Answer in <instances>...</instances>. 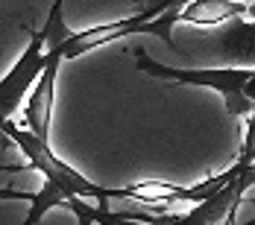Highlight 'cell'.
Returning a JSON list of instances; mask_svg holds the SVG:
<instances>
[{"label":"cell","instance_id":"obj_6","mask_svg":"<svg viewBox=\"0 0 255 225\" xmlns=\"http://www.w3.org/2000/svg\"><path fill=\"white\" fill-rule=\"evenodd\" d=\"M65 62V47L47 50V71L35 82L32 94L26 97L24 108V126L29 132H35L38 138L50 141V120H53V102H56V79H59V68Z\"/></svg>","mask_w":255,"mask_h":225},{"label":"cell","instance_id":"obj_4","mask_svg":"<svg viewBox=\"0 0 255 225\" xmlns=\"http://www.w3.org/2000/svg\"><path fill=\"white\" fill-rule=\"evenodd\" d=\"M179 15H182V12H167V15H158V18H147L144 12H138V15L124 18V21H115V24L94 26V29H85V32H74V35L65 41V59H77V56L94 50V47H100V44L127 38V35H155V38H161L167 47H176V41H173V26L179 24Z\"/></svg>","mask_w":255,"mask_h":225},{"label":"cell","instance_id":"obj_9","mask_svg":"<svg viewBox=\"0 0 255 225\" xmlns=\"http://www.w3.org/2000/svg\"><path fill=\"white\" fill-rule=\"evenodd\" d=\"M68 208L77 214L79 225H121L115 220V214L109 211V199H100L97 205H88L82 196H71L68 199Z\"/></svg>","mask_w":255,"mask_h":225},{"label":"cell","instance_id":"obj_3","mask_svg":"<svg viewBox=\"0 0 255 225\" xmlns=\"http://www.w3.org/2000/svg\"><path fill=\"white\" fill-rule=\"evenodd\" d=\"M255 184V167L241 173L235 181H229L223 190H217L211 199L194 205L188 214L176 217H153V214H115V220L121 225H226L232 214H238L241 202L247 196V190Z\"/></svg>","mask_w":255,"mask_h":225},{"label":"cell","instance_id":"obj_2","mask_svg":"<svg viewBox=\"0 0 255 225\" xmlns=\"http://www.w3.org/2000/svg\"><path fill=\"white\" fill-rule=\"evenodd\" d=\"M0 129H3V135H6L12 144H18V150L24 152V158L29 161V167L38 170V173H44V178L53 181L56 187H62L68 199H71V196H82V199H94V202H100V199H129V187L127 190H109V187H100V184L88 181L85 175L77 173L71 164H65V161L50 150V141L38 138V135L29 132L26 126H15L12 117L0 120Z\"/></svg>","mask_w":255,"mask_h":225},{"label":"cell","instance_id":"obj_7","mask_svg":"<svg viewBox=\"0 0 255 225\" xmlns=\"http://www.w3.org/2000/svg\"><path fill=\"white\" fill-rule=\"evenodd\" d=\"M220 53L232 68H255V18H235L217 32Z\"/></svg>","mask_w":255,"mask_h":225},{"label":"cell","instance_id":"obj_10","mask_svg":"<svg viewBox=\"0 0 255 225\" xmlns=\"http://www.w3.org/2000/svg\"><path fill=\"white\" fill-rule=\"evenodd\" d=\"M235 164H241L244 170L255 167V111L250 114V120H247V135H244V144H241V152H238V161Z\"/></svg>","mask_w":255,"mask_h":225},{"label":"cell","instance_id":"obj_5","mask_svg":"<svg viewBox=\"0 0 255 225\" xmlns=\"http://www.w3.org/2000/svg\"><path fill=\"white\" fill-rule=\"evenodd\" d=\"M44 71H47V38L38 29V32H32L24 56L15 62V68L0 82V120L15 114V108L24 102V97L32 94L35 82L41 79Z\"/></svg>","mask_w":255,"mask_h":225},{"label":"cell","instance_id":"obj_8","mask_svg":"<svg viewBox=\"0 0 255 225\" xmlns=\"http://www.w3.org/2000/svg\"><path fill=\"white\" fill-rule=\"evenodd\" d=\"M247 3H235V0H191L179 21H188V24H200V26H217L235 21V18H244L247 15Z\"/></svg>","mask_w":255,"mask_h":225},{"label":"cell","instance_id":"obj_1","mask_svg":"<svg viewBox=\"0 0 255 225\" xmlns=\"http://www.w3.org/2000/svg\"><path fill=\"white\" fill-rule=\"evenodd\" d=\"M135 65L141 74H150L155 79H173L182 85H200V88H211L223 97L226 114L229 117H250L255 111V100L250 94L255 79V68H197V71H182V68H167L161 62L150 59L144 50L135 53Z\"/></svg>","mask_w":255,"mask_h":225},{"label":"cell","instance_id":"obj_11","mask_svg":"<svg viewBox=\"0 0 255 225\" xmlns=\"http://www.w3.org/2000/svg\"><path fill=\"white\" fill-rule=\"evenodd\" d=\"M191 0H150L141 12L147 18H158V15H167V12H182Z\"/></svg>","mask_w":255,"mask_h":225}]
</instances>
